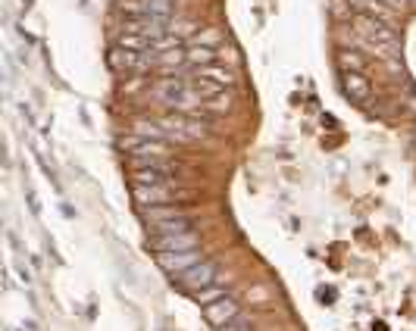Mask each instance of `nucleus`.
<instances>
[{
  "label": "nucleus",
  "instance_id": "obj_20",
  "mask_svg": "<svg viewBox=\"0 0 416 331\" xmlns=\"http://www.w3.org/2000/svg\"><path fill=\"white\" fill-rule=\"evenodd\" d=\"M191 44H201V47H216V44H219V35H216V31H203V35H197Z\"/></svg>",
  "mask_w": 416,
  "mask_h": 331
},
{
  "label": "nucleus",
  "instance_id": "obj_11",
  "mask_svg": "<svg viewBox=\"0 0 416 331\" xmlns=\"http://www.w3.org/2000/svg\"><path fill=\"white\" fill-rule=\"evenodd\" d=\"M147 228L153 235H182V231H191L188 216H176V219H160V222H147Z\"/></svg>",
  "mask_w": 416,
  "mask_h": 331
},
{
  "label": "nucleus",
  "instance_id": "obj_17",
  "mask_svg": "<svg viewBox=\"0 0 416 331\" xmlns=\"http://www.w3.org/2000/svg\"><path fill=\"white\" fill-rule=\"evenodd\" d=\"M185 216L182 210H172V206H147L144 210V222H160V219H176Z\"/></svg>",
  "mask_w": 416,
  "mask_h": 331
},
{
  "label": "nucleus",
  "instance_id": "obj_14",
  "mask_svg": "<svg viewBox=\"0 0 416 331\" xmlns=\"http://www.w3.org/2000/svg\"><path fill=\"white\" fill-rule=\"evenodd\" d=\"M185 53H188L191 66H213V60H216V47H201V44H191Z\"/></svg>",
  "mask_w": 416,
  "mask_h": 331
},
{
  "label": "nucleus",
  "instance_id": "obj_19",
  "mask_svg": "<svg viewBox=\"0 0 416 331\" xmlns=\"http://www.w3.org/2000/svg\"><path fill=\"white\" fill-rule=\"evenodd\" d=\"M203 106H207V110H228V94L222 91V94H216V97H207Z\"/></svg>",
  "mask_w": 416,
  "mask_h": 331
},
{
  "label": "nucleus",
  "instance_id": "obj_12",
  "mask_svg": "<svg viewBox=\"0 0 416 331\" xmlns=\"http://www.w3.org/2000/svg\"><path fill=\"white\" fill-rule=\"evenodd\" d=\"M344 94L351 100H366L369 97V81L360 72H344Z\"/></svg>",
  "mask_w": 416,
  "mask_h": 331
},
{
  "label": "nucleus",
  "instance_id": "obj_15",
  "mask_svg": "<svg viewBox=\"0 0 416 331\" xmlns=\"http://www.w3.org/2000/svg\"><path fill=\"white\" fill-rule=\"evenodd\" d=\"M201 78L213 81V85H219V87L235 85V75L228 72V69H219V66H203V69H201Z\"/></svg>",
  "mask_w": 416,
  "mask_h": 331
},
{
  "label": "nucleus",
  "instance_id": "obj_4",
  "mask_svg": "<svg viewBox=\"0 0 416 331\" xmlns=\"http://www.w3.org/2000/svg\"><path fill=\"white\" fill-rule=\"evenodd\" d=\"M122 150L128 156H135V160H163V156H169L166 141H151V137H141V135L122 137Z\"/></svg>",
  "mask_w": 416,
  "mask_h": 331
},
{
  "label": "nucleus",
  "instance_id": "obj_9",
  "mask_svg": "<svg viewBox=\"0 0 416 331\" xmlns=\"http://www.w3.org/2000/svg\"><path fill=\"white\" fill-rule=\"evenodd\" d=\"M110 66L119 69V72H138L147 66V56L138 50H126V47H113L110 50Z\"/></svg>",
  "mask_w": 416,
  "mask_h": 331
},
{
  "label": "nucleus",
  "instance_id": "obj_2",
  "mask_svg": "<svg viewBox=\"0 0 416 331\" xmlns=\"http://www.w3.org/2000/svg\"><path fill=\"white\" fill-rule=\"evenodd\" d=\"M157 122L166 128L169 141H194V137H203L210 131L207 125L191 116H163V119H157Z\"/></svg>",
  "mask_w": 416,
  "mask_h": 331
},
{
  "label": "nucleus",
  "instance_id": "obj_13",
  "mask_svg": "<svg viewBox=\"0 0 416 331\" xmlns=\"http://www.w3.org/2000/svg\"><path fill=\"white\" fill-rule=\"evenodd\" d=\"M132 135H141V137H151V141H169L166 128L160 122H151V119H138L132 128Z\"/></svg>",
  "mask_w": 416,
  "mask_h": 331
},
{
  "label": "nucleus",
  "instance_id": "obj_22",
  "mask_svg": "<svg viewBox=\"0 0 416 331\" xmlns=\"http://www.w3.org/2000/svg\"><path fill=\"white\" fill-rule=\"evenodd\" d=\"M251 297L263 303V300H269V291H266V287H253V294H251Z\"/></svg>",
  "mask_w": 416,
  "mask_h": 331
},
{
  "label": "nucleus",
  "instance_id": "obj_23",
  "mask_svg": "<svg viewBox=\"0 0 416 331\" xmlns=\"http://www.w3.org/2000/svg\"><path fill=\"white\" fill-rule=\"evenodd\" d=\"M397 3H401V0H397ZM407 3H416V0H407Z\"/></svg>",
  "mask_w": 416,
  "mask_h": 331
},
{
  "label": "nucleus",
  "instance_id": "obj_3",
  "mask_svg": "<svg viewBox=\"0 0 416 331\" xmlns=\"http://www.w3.org/2000/svg\"><path fill=\"white\" fill-rule=\"evenodd\" d=\"M219 278V266H216L213 260H201L197 266H191L188 272H182L178 275V285L185 287L188 294H194V291H203L207 285H213V281Z\"/></svg>",
  "mask_w": 416,
  "mask_h": 331
},
{
  "label": "nucleus",
  "instance_id": "obj_1",
  "mask_svg": "<svg viewBox=\"0 0 416 331\" xmlns=\"http://www.w3.org/2000/svg\"><path fill=\"white\" fill-rule=\"evenodd\" d=\"M135 203L138 206H169L172 200H182L188 197V194H178L176 187H172V181H160V185H135Z\"/></svg>",
  "mask_w": 416,
  "mask_h": 331
},
{
  "label": "nucleus",
  "instance_id": "obj_10",
  "mask_svg": "<svg viewBox=\"0 0 416 331\" xmlns=\"http://www.w3.org/2000/svg\"><path fill=\"white\" fill-rule=\"evenodd\" d=\"M357 31L360 35H366L369 41H376V44H385V47H391L394 44V31L391 28H385L382 22H376V19H369V16H357Z\"/></svg>",
  "mask_w": 416,
  "mask_h": 331
},
{
  "label": "nucleus",
  "instance_id": "obj_5",
  "mask_svg": "<svg viewBox=\"0 0 416 331\" xmlns=\"http://www.w3.org/2000/svg\"><path fill=\"white\" fill-rule=\"evenodd\" d=\"M203 256L201 250H178V253H157V262L160 269H163L166 275H172V278H178L182 272H188L191 266H197Z\"/></svg>",
  "mask_w": 416,
  "mask_h": 331
},
{
  "label": "nucleus",
  "instance_id": "obj_21",
  "mask_svg": "<svg viewBox=\"0 0 416 331\" xmlns=\"http://www.w3.org/2000/svg\"><path fill=\"white\" fill-rule=\"evenodd\" d=\"M216 331H251V325H247L244 316H238V319H232L228 325H222V328H216Z\"/></svg>",
  "mask_w": 416,
  "mask_h": 331
},
{
  "label": "nucleus",
  "instance_id": "obj_7",
  "mask_svg": "<svg viewBox=\"0 0 416 331\" xmlns=\"http://www.w3.org/2000/svg\"><path fill=\"white\" fill-rule=\"evenodd\" d=\"M122 12H135L138 19L147 16H166L172 10V0H119Z\"/></svg>",
  "mask_w": 416,
  "mask_h": 331
},
{
  "label": "nucleus",
  "instance_id": "obj_16",
  "mask_svg": "<svg viewBox=\"0 0 416 331\" xmlns=\"http://www.w3.org/2000/svg\"><path fill=\"white\" fill-rule=\"evenodd\" d=\"M191 297H194L201 306H210V303H216L219 297H226V287H222L219 281H213V285H207L203 291H194Z\"/></svg>",
  "mask_w": 416,
  "mask_h": 331
},
{
  "label": "nucleus",
  "instance_id": "obj_6",
  "mask_svg": "<svg viewBox=\"0 0 416 331\" xmlns=\"http://www.w3.org/2000/svg\"><path fill=\"white\" fill-rule=\"evenodd\" d=\"M197 241L201 237L194 231H182V235H153L151 247L157 253H178V250H197Z\"/></svg>",
  "mask_w": 416,
  "mask_h": 331
},
{
  "label": "nucleus",
  "instance_id": "obj_18",
  "mask_svg": "<svg viewBox=\"0 0 416 331\" xmlns=\"http://www.w3.org/2000/svg\"><path fill=\"white\" fill-rule=\"evenodd\" d=\"M338 62H341V69H344V72H360V69H363V56L351 53V50H341Z\"/></svg>",
  "mask_w": 416,
  "mask_h": 331
},
{
  "label": "nucleus",
  "instance_id": "obj_8",
  "mask_svg": "<svg viewBox=\"0 0 416 331\" xmlns=\"http://www.w3.org/2000/svg\"><path fill=\"white\" fill-rule=\"evenodd\" d=\"M203 312H207V322L213 325V328H222V325H228L232 319H238V303H235L232 297H219L216 303L203 306Z\"/></svg>",
  "mask_w": 416,
  "mask_h": 331
}]
</instances>
